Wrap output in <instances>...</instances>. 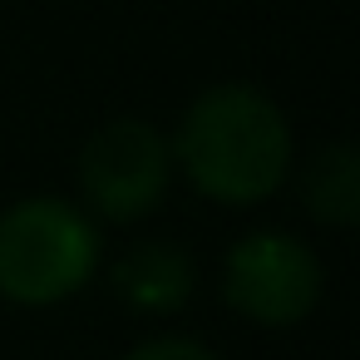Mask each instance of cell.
Returning a JSON list of instances; mask_svg holds the SVG:
<instances>
[{"label":"cell","instance_id":"6","mask_svg":"<svg viewBox=\"0 0 360 360\" xmlns=\"http://www.w3.org/2000/svg\"><path fill=\"white\" fill-rule=\"evenodd\" d=\"M306 207L330 227H350L360 217V168L350 143H330L306 168Z\"/></svg>","mask_w":360,"mask_h":360},{"label":"cell","instance_id":"5","mask_svg":"<svg viewBox=\"0 0 360 360\" xmlns=\"http://www.w3.org/2000/svg\"><path fill=\"white\" fill-rule=\"evenodd\" d=\"M114 291L143 311V316H158V311H178L193 291V262L178 242H139L119 257L114 266Z\"/></svg>","mask_w":360,"mask_h":360},{"label":"cell","instance_id":"2","mask_svg":"<svg viewBox=\"0 0 360 360\" xmlns=\"http://www.w3.org/2000/svg\"><path fill=\"white\" fill-rule=\"evenodd\" d=\"M99 262V232L60 198H25L0 212V296L50 306L75 296Z\"/></svg>","mask_w":360,"mask_h":360},{"label":"cell","instance_id":"7","mask_svg":"<svg viewBox=\"0 0 360 360\" xmlns=\"http://www.w3.org/2000/svg\"><path fill=\"white\" fill-rule=\"evenodd\" d=\"M129 360H217L207 345L183 340V335H163V340H143L139 350H129Z\"/></svg>","mask_w":360,"mask_h":360},{"label":"cell","instance_id":"1","mask_svg":"<svg viewBox=\"0 0 360 360\" xmlns=\"http://www.w3.org/2000/svg\"><path fill=\"white\" fill-rule=\"evenodd\" d=\"M173 158L198 193L242 207L281 188L291 163V129L266 94L247 84H222L183 114Z\"/></svg>","mask_w":360,"mask_h":360},{"label":"cell","instance_id":"4","mask_svg":"<svg viewBox=\"0 0 360 360\" xmlns=\"http://www.w3.org/2000/svg\"><path fill=\"white\" fill-rule=\"evenodd\" d=\"M168 139L143 119L104 124L79 153V188L109 222H134L153 212L168 193Z\"/></svg>","mask_w":360,"mask_h":360},{"label":"cell","instance_id":"3","mask_svg":"<svg viewBox=\"0 0 360 360\" xmlns=\"http://www.w3.org/2000/svg\"><path fill=\"white\" fill-rule=\"evenodd\" d=\"M227 306L257 326H296L321 301V262L306 242L252 232L227 252Z\"/></svg>","mask_w":360,"mask_h":360}]
</instances>
